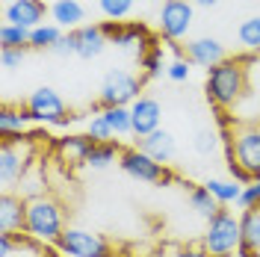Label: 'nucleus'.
<instances>
[{
  "mask_svg": "<svg viewBox=\"0 0 260 257\" xmlns=\"http://www.w3.org/2000/svg\"><path fill=\"white\" fill-rule=\"evenodd\" d=\"M228 166L237 180H257L260 177V127L237 124L228 133Z\"/></svg>",
  "mask_w": 260,
  "mask_h": 257,
  "instance_id": "nucleus-1",
  "label": "nucleus"
},
{
  "mask_svg": "<svg viewBox=\"0 0 260 257\" xmlns=\"http://www.w3.org/2000/svg\"><path fill=\"white\" fill-rule=\"evenodd\" d=\"M245 89V68L237 59H225V62L213 65L207 71V95L216 107H231L237 104V98Z\"/></svg>",
  "mask_w": 260,
  "mask_h": 257,
  "instance_id": "nucleus-2",
  "label": "nucleus"
},
{
  "mask_svg": "<svg viewBox=\"0 0 260 257\" xmlns=\"http://www.w3.org/2000/svg\"><path fill=\"white\" fill-rule=\"evenodd\" d=\"M62 231H65L62 213H59V207H56L50 198L36 195V198L27 201V234H30V237L45 240V242H56Z\"/></svg>",
  "mask_w": 260,
  "mask_h": 257,
  "instance_id": "nucleus-3",
  "label": "nucleus"
},
{
  "mask_svg": "<svg viewBox=\"0 0 260 257\" xmlns=\"http://www.w3.org/2000/svg\"><path fill=\"white\" fill-rule=\"evenodd\" d=\"M240 242H243V234H240V219H234L231 213L225 210H219L216 216L210 219V225H207V234H204V251L210 257H228L234 248H240Z\"/></svg>",
  "mask_w": 260,
  "mask_h": 257,
  "instance_id": "nucleus-4",
  "label": "nucleus"
},
{
  "mask_svg": "<svg viewBox=\"0 0 260 257\" xmlns=\"http://www.w3.org/2000/svg\"><path fill=\"white\" fill-rule=\"evenodd\" d=\"M139 98V80L130 74V71H121V68H113L107 71V77L101 83V107H127Z\"/></svg>",
  "mask_w": 260,
  "mask_h": 257,
  "instance_id": "nucleus-5",
  "label": "nucleus"
},
{
  "mask_svg": "<svg viewBox=\"0 0 260 257\" xmlns=\"http://www.w3.org/2000/svg\"><path fill=\"white\" fill-rule=\"evenodd\" d=\"M27 113H30V118L48 121V124H68L71 121V113L65 110L62 98L56 95L50 86H42V89H36L27 98Z\"/></svg>",
  "mask_w": 260,
  "mask_h": 257,
  "instance_id": "nucleus-6",
  "label": "nucleus"
},
{
  "mask_svg": "<svg viewBox=\"0 0 260 257\" xmlns=\"http://www.w3.org/2000/svg\"><path fill=\"white\" fill-rule=\"evenodd\" d=\"M56 245L71 257H113L110 245L101 240L98 234L80 231V228H65L59 234V240H56Z\"/></svg>",
  "mask_w": 260,
  "mask_h": 257,
  "instance_id": "nucleus-7",
  "label": "nucleus"
},
{
  "mask_svg": "<svg viewBox=\"0 0 260 257\" xmlns=\"http://www.w3.org/2000/svg\"><path fill=\"white\" fill-rule=\"evenodd\" d=\"M192 27V3L189 0H166L160 9V30L166 39L178 42Z\"/></svg>",
  "mask_w": 260,
  "mask_h": 257,
  "instance_id": "nucleus-8",
  "label": "nucleus"
},
{
  "mask_svg": "<svg viewBox=\"0 0 260 257\" xmlns=\"http://www.w3.org/2000/svg\"><path fill=\"white\" fill-rule=\"evenodd\" d=\"M121 169L127 172L130 177L142 180V183H166L169 175L157 160H151L145 151L139 148H130V151H121Z\"/></svg>",
  "mask_w": 260,
  "mask_h": 257,
  "instance_id": "nucleus-9",
  "label": "nucleus"
},
{
  "mask_svg": "<svg viewBox=\"0 0 260 257\" xmlns=\"http://www.w3.org/2000/svg\"><path fill=\"white\" fill-rule=\"evenodd\" d=\"M186 56H189V62L195 65H204L207 71H210L213 65L225 62V45L219 42V39H213V36H201V39H189L186 45Z\"/></svg>",
  "mask_w": 260,
  "mask_h": 257,
  "instance_id": "nucleus-10",
  "label": "nucleus"
},
{
  "mask_svg": "<svg viewBox=\"0 0 260 257\" xmlns=\"http://www.w3.org/2000/svg\"><path fill=\"white\" fill-rule=\"evenodd\" d=\"M130 115H133V133L142 139L148 133L160 130V118H162V110L154 98H136L130 104Z\"/></svg>",
  "mask_w": 260,
  "mask_h": 257,
  "instance_id": "nucleus-11",
  "label": "nucleus"
},
{
  "mask_svg": "<svg viewBox=\"0 0 260 257\" xmlns=\"http://www.w3.org/2000/svg\"><path fill=\"white\" fill-rule=\"evenodd\" d=\"M71 36H74V56H80V59H95L110 45L104 27H98V24L77 27V30H71Z\"/></svg>",
  "mask_w": 260,
  "mask_h": 257,
  "instance_id": "nucleus-12",
  "label": "nucleus"
},
{
  "mask_svg": "<svg viewBox=\"0 0 260 257\" xmlns=\"http://www.w3.org/2000/svg\"><path fill=\"white\" fill-rule=\"evenodd\" d=\"M6 24H18V27H27V30H36L45 24V3L42 0H12L6 6Z\"/></svg>",
  "mask_w": 260,
  "mask_h": 257,
  "instance_id": "nucleus-13",
  "label": "nucleus"
},
{
  "mask_svg": "<svg viewBox=\"0 0 260 257\" xmlns=\"http://www.w3.org/2000/svg\"><path fill=\"white\" fill-rule=\"evenodd\" d=\"M15 231H27V201H21L12 192H3V198H0V234H15Z\"/></svg>",
  "mask_w": 260,
  "mask_h": 257,
  "instance_id": "nucleus-14",
  "label": "nucleus"
},
{
  "mask_svg": "<svg viewBox=\"0 0 260 257\" xmlns=\"http://www.w3.org/2000/svg\"><path fill=\"white\" fill-rule=\"evenodd\" d=\"M139 151H145L151 160H157L162 166L175 157V136L169 130H154V133L139 139Z\"/></svg>",
  "mask_w": 260,
  "mask_h": 257,
  "instance_id": "nucleus-15",
  "label": "nucleus"
},
{
  "mask_svg": "<svg viewBox=\"0 0 260 257\" xmlns=\"http://www.w3.org/2000/svg\"><path fill=\"white\" fill-rule=\"evenodd\" d=\"M24 166H27V154L21 151V145H15L12 139H6L3 142V154H0V180L3 183L21 180Z\"/></svg>",
  "mask_w": 260,
  "mask_h": 257,
  "instance_id": "nucleus-16",
  "label": "nucleus"
},
{
  "mask_svg": "<svg viewBox=\"0 0 260 257\" xmlns=\"http://www.w3.org/2000/svg\"><path fill=\"white\" fill-rule=\"evenodd\" d=\"M104 33L107 39L118 45V48H133V45H145L148 42V33L142 24H104Z\"/></svg>",
  "mask_w": 260,
  "mask_h": 257,
  "instance_id": "nucleus-17",
  "label": "nucleus"
},
{
  "mask_svg": "<svg viewBox=\"0 0 260 257\" xmlns=\"http://www.w3.org/2000/svg\"><path fill=\"white\" fill-rule=\"evenodd\" d=\"M240 234H243V242H240V251L245 257H251L260 248V210L248 207L240 219Z\"/></svg>",
  "mask_w": 260,
  "mask_h": 257,
  "instance_id": "nucleus-18",
  "label": "nucleus"
},
{
  "mask_svg": "<svg viewBox=\"0 0 260 257\" xmlns=\"http://www.w3.org/2000/svg\"><path fill=\"white\" fill-rule=\"evenodd\" d=\"M92 148H95V139H92L89 133H86V136H68V139L59 142V154L71 163H86V157H89Z\"/></svg>",
  "mask_w": 260,
  "mask_h": 257,
  "instance_id": "nucleus-19",
  "label": "nucleus"
},
{
  "mask_svg": "<svg viewBox=\"0 0 260 257\" xmlns=\"http://www.w3.org/2000/svg\"><path fill=\"white\" fill-rule=\"evenodd\" d=\"M50 15H53V21H56L59 27H77L86 12H83V6L77 0H56V3L50 6Z\"/></svg>",
  "mask_w": 260,
  "mask_h": 257,
  "instance_id": "nucleus-20",
  "label": "nucleus"
},
{
  "mask_svg": "<svg viewBox=\"0 0 260 257\" xmlns=\"http://www.w3.org/2000/svg\"><path fill=\"white\" fill-rule=\"evenodd\" d=\"M104 118L110 121L113 133H118V136L133 133V115H130V107H107V110H104Z\"/></svg>",
  "mask_w": 260,
  "mask_h": 257,
  "instance_id": "nucleus-21",
  "label": "nucleus"
},
{
  "mask_svg": "<svg viewBox=\"0 0 260 257\" xmlns=\"http://www.w3.org/2000/svg\"><path fill=\"white\" fill-rule=\"evenodd\" d=\"M237 39H240L243 48L260 50V15L245 18L243 24H240V30H237Z\"/></svg>",
  "mask_w": 260,
  "mask_h": 257,
  "instance_id": "nucleus-22",
  "label": "nucleus"
},
{
  "mask_svg": "<svg viewBox=\"0 0 260 257\" xmlns=\"http://www.w3.org/2000/svg\"><path fill=\"white\" fill-rule=\"evenodd\" d=\"M59 39H62V27H59V24H42V27L30 30L32 48H53Z\"/></svg>",
  "mask_w": 260,
  "mask_h": 257,
  "instance_id": "nucleus-23",
  "label": "nucleus"
},
{
  "mask_svg": "<svg viewBox=\"0 0 260 257\" xmlns=\"http://www.w3.org/2000/svg\"><path fill=\"white\" fill-rule=\"evenodd\" d=\"M204 186H207V192H210L213 198L219 201V204L237 201V198H240V192H243V189H240V186H237L234 180H216V177H210V180H207Z\"/></svg>",
  "mask_w": 260,
  "mask_h": 257,
  "instance_id": "nucleus-24",
  "label": "nucleus"
},
{
  "mask_svg": "<svg viewBox=\"0 0 260 257\" xmlns=\"http://www.w3.org/2000/svg\"><path fill=\"white\" fill-rule=\"evenodd\" d=\"M189 204H192L195 213H201V216H207V219H213V216L219 213V201L207 192V186L192 189V192H189Z\"/></svg>",
  "mask_w": 260,
  "mask_h": 257,
  "instance_id": "nucleus-25",
  "label": "nucleus"
},
{
  "mask_svg": "<svg viewBox=\"0 0 260 257\" xmlns=\"http://www.w3.org/2000/svg\"><path fill=\"white\" fill-rule=\"evenodd\" d=\"M30 45V30L18 24H3L0 27V48H24Z\"/></svg>",
  "mask_w": 260,
  "mask_h": 257,
  "instance_id": "nucleus-26",
  "label": "nucleus"
},
{
  "mask_svg": "<svg viewBox=\"0 0 260 257\" xmlns=\"http://www.w3.org/2000/svg\"><path fill=\"white\" fill-rule=\"evenodd\" d=\"M115 154H118V145L115 142H95V148L89 151L86 163H89L92 169H104V166H110V163L115 160Z\"/></svg>",
  "mask_w": 260,
  "mask_h": 257,
  "instance_id": "nucleus-27",
  "label": "nucleus"
},
{
  "mask_svg": "<svg viewBox=\"0 0 260 257\" xmlns=\"http://www.w3.org/2000/svg\"><path fill=\"white\" fill-rule=\"evenodd\" d=\"M27 121H30V113H15V110H3L0 113V133L9 139L12 133H21V130L27 127Z\"/></svg>",
  "mask_w": 260,
  "mask_h": 257,
  "instance_id": "nucleus-28",
  "label": "nucleus"
},
{
  "mask_svg": "<svg viewBox=\"0 0 260 257\" xmlns=\"http://www.w3.org/2000/svg\"><path fill=\"white\" fill-rule=\"evenodd\" d=\"M98 6H101V12L107 18L118 21V18H127L130 12H133L136 0H98Z\"/></svg>",
  "mask_w": 260,
  "mask_h": 257,
  "instance_id": "nucleus-29",
  "label": "nucleus"
},
{
  "mask_svg": "<svg viewBox=\"0 0 260 257\" xmlns=\"http://www.w3.org/2000/svg\"><path fill=\"white\" fill-rule=\"evenodd\" d=\"M89 136H92L95 142H113L115 133H113V127H110V121L104 118V113L89 118Z\"/></svg>",
  "mask_w": 260,
  "mask_h": 257,
  "instance_id": "nucleus-30",
  "label": "nucleus"
},
{
  "mask_svg": "<svg viewBox=\"0 0 260 257\" xmlns=\"http://www.w3.org/2000/svg\"><path fill=\"white\" fill-rule=\"evenodd\" d=\"M216 145H219V139H216V133H213L210 127H201L198 133H195V151H198V154L207 157V154L216 151Z\"/></svg>",
  "mask_w": 260,
  "mask_h": 257,
  "instance_id": "nucleus-31",
  "label": "nucleus"
},
{
  "mask_svg": "<svg viewBox=\"0 0 260 257\" xmlns=\"http://www.w3.org/2000/svg\"><path fill=\"white\" fill-rule=\"evenodd\" d=\"M142 65H145V71L151 74V77H157V74H160V71H162V48H160V45H154V48L142 56Z\"/></svg>",
  "mask_w": 260,
  "mask_h": 257,
  "instance_id": "nucleus-32",
  "label": "nucleus"
},
{
  "mask_svg": "<svg viewBox=\"0 0 260 257\" xmlns=\"http://www.w3.org/2000/svg\"><path fill=\"white\" fill-rule=\"evenodd\" d=\"M257 201H260V177H257V180H251V186H245L243 192H240V198H237V204L248 210V207H254Z\"/></svg>",
  "mask_w": 260,
  "mask_h": 257,
  "instance_id": "nucleus-33",
  "label": "nucleus"
},
{
  "mask_svg": "<svg viewBox=\"0 0 260 257\" xmlns=\"http://www.w3.org/2000/svg\"><path fill=\"white\" fill-rule=\"evenodd\" d=\"M24 48H0V62H3V68H15V65L24 62Z\"/></svg>",
  "mask_w": 260,
  "mask_h": 257,
  "instance_id": "nucleus-34",
  "label": "nucleus"
},
{
  "mask_svg": "<svg viewBox=\"0 0 260 257\" xmlns=\"http://www.w3.org/2000/svg\"><path fill=\"white\" fill-rule=\"evenodd\" d=\"M166 74H169V80L183 83L186 77H189V62H183V59H175V62L166 68Z\"/></svg>",
  "mask_w": 260,
  "mask_h": 257,
  "instance_id": "nucleus-35",
  "label": "nucleus"
},
{
  "mask_svg": "<svg viewBox=\"0 0 260 257\" xmlns=\"http://www.w3.org/2000/svg\"><path fill=\"white\" fill-rule=\"evenodd\" d=\"M50 50H53V53H59V56H74V36H71V33L62 36V39H59Z\"/></svg>",
  "mask_w": 260,
  "mask_h": 257,
  "instance_id": "nucleus-36",
  "label": "nucleus"
},
{
  "mask_svg": "<svg viewBox=\"0 0 260 257\" xmlns=\"http://www.w3.org/2000/svg\"><path fill=\"white\" fill-rule=\"evenodd\" d=\"M172 257H210L207 251H201V248H178Z\"/></svg>",
  "mask_w": 260,
  "mask_h": 257,
  "instance_id": "nucleus-37",
  "label": "nucleus"
},
{
  "mask_svg": "<svg viewBox=\"0 0 260 257\" xmlns=\"http://www.w3.org/2000/svg\"><path fill=\"white\" fill-rule=\"evenodd\" d=\"M189 3H195V6H216L219 0H189Z\"/></svg>",
  "mask_w": 260,
  "mask_h": 257,
  "instance_id": "nucleus-38",
  "label": "nucleus"
},
{
  "mask_svg": "<svg viewBox=\"0 0 260 257\" xmlns=\"http://www.w3.org/2000/svg\"><path fill=\"white\" fill-rule=\"evenodd\" d=\"M45 257H53V254H50V251H48V254H45Z\"/></svg>",
  "mask_w": 260,
  "mask_h": 257,
  "instance_id": "nucleus-39",
  "label": "nucleus"
}]
</instances>
